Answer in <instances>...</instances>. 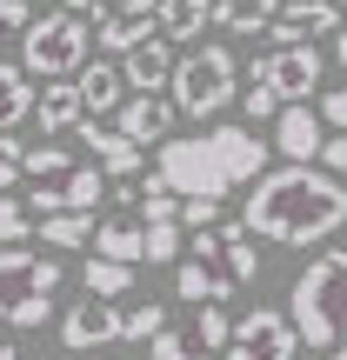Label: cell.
<instances>
[{
	"label": "cell",
	"mask_w": 347,
	"mask_h": 360,
	"mask_svg": "<svg viewBox=\"0 0 347 360\" xmlns=\"http://www.w3.org/2000/svg\"><path fill=\"white\" fill-rule=\"evenodd\" d=\"M241 227L254 247L260 240L267 247H314V240L347 227V187L334 174H314V167H274L247 187Z\"/></svg>",
	"instance_id": "6da1fadb"
},
{
	"label": "cell",
	"mask_w": 347,
	"mask_h": 360,
	"mask_svg": "<svg viewBox=\"0 0 347 360\" xmlns=\"http://www.w3.org/2000/svg\"><path fill=\"white\" fill-rule=\"evenodd\" d=\"M267 174V141H254L247 127H207V134H187V141H160L154 154V187H168L174 200H227L241 180H260Z\"/></svg>",
	"instance_id": "7a4b0ae2"
},
{
	"label": "cell",
	"mask_w": 347,
	"mask_h": 360,
	"mask_svg": "<svg viewBox=\"0 0 347 360\" xmlns=\"http://www.w3.org/2000/svg\"><path fill=\"white\" fill-rule=\"evenodd\" d=\"M287 321H294L301 347H347V247H327L294 274L287 294Z\"/></svg>",
	"instance_id": "3957f363"
},
{
	"label": "cell",
	"mask_w": 347,
	"mask_h": 360,
	"mask_svg": "<svg viewBox=\"0 0 347 360\" xmlns=\"http://www.w3.org/2000/svg\"><path fill=\"white\" fill-rule=\"evenodd\" d=\"M61 260L34 247H0V327H47L61 294Z\"/></svg>",
	"instance_id": "277c9868"
},
{
	"label": "cell",
	"mask_w": 347,
	"mask_h": 360,
	"mask_svg": "<svg viewBox=\"0 0 347 360\" xmlns=\"http://www.w3.org/2000/svg\"><path fill=\"white\" fill-rule=\"evenodd\" d=\"M174 114L180 120H214L220 107L234 101V87H241V60H234L227 47H194V53H180L174 60Z\"/></svg>",
	"instance_id": "5b68a950"
},
{
	"label": "cell",
	"mask_w": 347,
	"mask_h": 360,
	"mask_svg": "<svg viewBox=\"0 0 347 360\" xmlns=\"http://www.w3.org/2000/svg\"><path fill=\"white\" fill-rule=\"evenodd\" d=\"M87 47H94V34H87L80 13H34L27 34H20V74L67 80V74L87 67Z\"/></svg>",
	"instance_id": "8992f818"
},
{
	"label": "cell",
	"mask_w": 347,
	"mask_h": 360,
	"mask_svg": "<svg viewBox=\"0 0 347 360\" xmlns=\"http://www.w3.org/2000/svg\"><path fill=\"white\" fill-rule=\"evenodd\" d=\"M321 74H327L321 47H274L267 60H254V87H267L281 107H301L314 87H321Z\"/></svg>",
	"instance_id": "52a82bcc"
},
{
	"label": "cell",
	"mask_w": 347,
	"mask_h": 360,
	"mask_svg": "<svg viewBox=\"0 0 347 360\" xmlns=\"http://www.w3.org/2000/svg\"><path fill=\"white\" fill-rule=\"evenodd\" d=\"M294 354H301V334H294V321L281 307L241 314L234 334H227V360H294Z\"/></svg>",
	"instance_id": "ba28073f"
},
{
	"label": "cell",
	"mask_w": 347,
	"mask_h": 360,
	"mask_svg": "<svg viewBox=\"0 0 347 360\" xmlns=\"http://www.w3.org/2000/svg\"><path fill=\"white\" fill-rule=\"evenodd\" d=\"M227 334H234V321L220 307H194V321H168V334H154V360H214V354H227Z\"/></svg>",
	"instance_id": "9c48e42d"
},
{
	"label": "cell",
	"mask_w": 347,
	"mask_h": 360,
	"mask_svg": "<svg viewBox=\"0 0 347 360\" xmlns=\"http://www.w3.org/2000/svg\"><path fill=\"white\" fill-rule=\"evenodd\" d=\"M101 187L107 174L101 167H67L61 180H34V193H27V214H94L101 207Z\"/></svg>",
	"instance_id": "30bf717a"
},
{
	"label": "cell",
	"mask_w": 347,
	"mask_h": 360,
	"mask_svg": "<svg viewBox=\"0 0 347 360\" xmlns=\"http://www.w3.org/2000/svg\"><path fill=\"white\" fill-rule=\"evenodd\" d=\"M114 340H127V307H114V300H80V307L61 314V347L94 354V347H114Z\"/></svg>",
	"instance_id": "8fae6325"
},
{
	"label": "cell",
	"mask_w": 347,
	"mask_h": 360,
	"mask_svg": "<svg viewBox=\"0 0 347 360\" xmlns=\"http://www.w3.org/2000/svg\"><path fill=\"white\" fill-rule=\"evenodd\" d=\"M341 7L334 0H281V13L267 20V40L274 47H314L321 34H341Z\"/></svg>",
	"instance_id": "7c38bea8"
},
{
	"label": "cell",
	"mask_w": 347,
	"mask_h": 360,
	"mask_svg": "<svg viewBox=\"0 0 347 360\" xmlns=\"http://www.w3.org/2000/svg\"><path fill=\"white\" fill-rule=\"evenodd\" d=\"M160 34V0H114L101 13V53H134Z\"/></svg>",
	"instance_id": "4fadbf2b"
},
{
	"label": "cell",
	"mask_w": 347,
	"mask_h": 360,
	"mask_svg": "<svg viewBox=\"0 0 347 360\" xmlns=\"http://www.w3.org/2000/svg\"><path fill=\"white\" fill-rule=\"evenodd\" d=\"M174 120H180L174 101H160V94H127L120 114H114V134H120V141H134V147H147V141H160Z\"/></svg>",
	"instance_id": "5bb4252c"
},
{
	"label": "cell",
	"mask_w": 347,
	"mask_h": 360,
	"mask_svg": "<svg viewBox=\"0 0 347 360\" xmlns=\"http://www.w3.org/2000/svg\"><path fill=\"white\" fill-rule=\"evenodd\" d=\"M321 120L308 114V107H281V120H274V147L287 154V167H314L321 160Z\"/></svg>",
	"instance_id": "9a60e30c"
},
{
	"label": "cell",
	"mask_w": 347,
	"mask_h": 360,
	"mask_svg": "<svg viewBox=\"0 0 347 360\" xmlns=\"http://www.w3.org/2000/svg\"><path fill=\"white\" fill-rule=\"evenodd\" d=\"M120 80H127L134 94H160V87L174 80V47H168L160 34H154V40H141L134 53H120Z\"/></svg>",
	"instance_id": "2e32d148"
},
{
	"label": "cell",
	"mask_w": 347,
	"mask_h": 360,
	"mask_svg": "<svg viewBox=\"0 0 347 360\" xmlns=\"http://www.w3.org/2000/svg\"><path fill=\"white\" fill-rule=\"evenodd\" d=\"M80 114L87 120H114L120 114V101H127V80H120V67L114 60H101V67H80Z\"/></svg>",
	"instance_id": "e0dca14e"
},
{
	"label": "cell",
	"mask_w": 347,
	"mask_h": 360,
	"mask_svg": "<svg viewBox=\"0 0 347 360\" xmlns=\"http://www.w3.org/2000/svg\"><path fill=\"white\" fill-rule=\"evenodd\" d=\"M80 141H87V154H94V167H101V174H141V147L120 141L107 120H80Z\"/></svg>",
	"instance_id": "ac0fdd59"
},
{
	"label": "cell",
	"mask_w": 347,
	"mask_h": 360,
	"mask_svg": "<svg viewBox=\"0 0 347 360\" xmlns=\"http://www.w3.org/2000/svg\"><path fill=\"white\" fill-rule=\"evenodd\" d=\"M207 20H214V0H160V40H180V47H194V40L207 34Z\"/></svg>",
	"instance_id": "d6986e66"
},
{
	"label": "cell",
	"mask_w": 347,
	"mask_h": 360,
	"mask_svg": "<svg viewBox=\"0 0 347 360\" xmlns=\"http://www.w3.org/2000/svg\"><path fill=\"white\" fill-rule=\"evenodd\" d=\"M34 114H40V127H47V134L87 120V114H80V87H74V80H47V87L34 94Z\"/></svg>",
	"instance_id": "ffe728a7"
},
{
	"label": "cell",
	"mask_w": 347,
	"mask_h": 360,
	"mask_svg": "<svg viewBox=\"0 0 347 360\" xmlns=\"http://www.w3.org/2000/svg\"><path fill=\"white\" fill-rule=\"evenodd\" d=\"M174 294L187 300V307H220V300L234 294V281H220V274L201 267V260H180L174 267Z\"/></svg>",
	"instance_id": "44dd1931"
},
{
	"label": "cell",
	"mask_w": 347,
	"mask_h": 360,
	"mask_svg": "<svg viewBox=\"0 0 347 360\" xmlns=\"http://www.w3.org/2000/svg\"><path fill=\"white\" fill-rule=\"evenodd\" d=\"M34 114V80L20 74V60H0V134H13Z\"/></svg>",
	"instance_id": "7402d4cb"
},
{
	"label": "cell",
	"mask_w": 347,
	"mask_h": 360,
	"mask_svg": "<svg viewBox=\"0 0 347 360\" xmlns=\"http://www.w3.org/2000/svg\"><path fill=\"white\" fill-rule=\"evenodd\" d=\"M94 254L114 260V267H141V227L134 220H107V227H94Z\"/></svg>",
	"instance_id": "603a6c76"
},
{
	"label": "cell",
	"mask_w": 347,
	"mask_h": 360,
	"mask_svg": "<svg viewBox=\"0 0 347 360\" xmlns=\"http://www.w3.org/2000/svg\"><path fill=\"white\" fill-rule=\"evenodd\" d=\"M274 13H281V0H214V20L227 34H267Z\"/></svg>",
	"instance_id": "cb8c5ba5"
},
{
	"label": "cell",
	"mask_w": 347,
	"mask_h": 360,
	"mask_svg": "<svg viewBox=\"0 0 347 360\" xmlns=\"http://www.w3.org/2000/svg\"><path fill=\"white\" fill-rule=\"evenodd\" d=\"M94 227H101L94 214H47V227H34V233L53 254H74V247H94Z\"/></svg>",
	"instance_id": "d4e9b609"
},
{
	"label": "cell",
	"mask_w": 347,
	"mask_h": 360,
	"mask_svg": "<svg viewBox=\"0 0 347 360\" xmlns=\"http://www.w3.org/2000/svg\"><path fill=\"white\" fill-rule=\"evenodd\" d=\"M80 281H87V300H120V294L134 287V267H114V260L94 254L87 267H80Z\"/></svg>",
	"instance_id": "484cf974"
},
{
	"label": "cell",
	"mask_w": 347,
	"mask_h": 360,
	"mask_svg": "<svg viewBox=\"0 0 347 360\" xmlns=\"http://www.w3.org/2000/svg\"><path fill=\"white\" fill-rule=\"evenodd\" d=\"M141 254L154 267H180V227L174 220H141Z\"/></svg>",
	"instance_id": "4316f807"
},
{
	"label": "cell",
	"mask_w": 347,
	"mask_h": 360,
	"mask_svg": "<svg viewBox=\"0 0 347 360\" xmlns=\"http://www.w3.org/2000/svg\"><path fill=\"white\" fill-rule=\"evenodd\" d=\"M27 233H34V214H27V200L0 193V247H20Z\"/></svg>",
	"instance_id": "83f0119b"
},
{
	"label": "cell",
	"mask_w": 347,
	"mask_h": 360,
	"mask_svg": "<svg viewBox=\"0 0 347 360\" xmlns=\"http://www.w3.org/2000/svg\"><path fill=\"white\" fill-rule=\"evenodd\" d=\"M154 334H168V307H160V300L127 307V340H154Z\"/></svg>",
	"instance_id": "f1b7e54d"
},
{
	"label": "cell",
	"mask_w": 347,
	"mask_h": 360,
	"mask_svg": "<svg viewBox=\"0 0 347 360\" xmlns=\"http://www.w3.org/2000/svg\"><path fill=\"white\" fill-rule=\"evenodd\" d=\"M20 167H27V174H34V180H61L67 167H74V160H67V154H61V147H34V154H27V160H20Z\"/></svg>",
	"instance_id": "f546056e"
},
{
	"label": "cell",
	"mask_w": 347,
	"mask_h": 360,
	"mask_svg": "<svg viewBox=\"0 0 347 360\" xmlns=\"http://www.w3.org/2000/svg\"><path fill=\"white\" fill-rule=\"evenodd\" d=\"M180 227H187V233L220 227V207H214V200H180Z\"/></svg>",
	"instance_id": "4dcf8cb0"
},
{
	"label": "cell",
	"mask_w": 347,
	"mask_h": 360,
	"mask_svg": "<svg viewBox=\"0 0 347 360\" xmlns=\"http://www.w3.org/2000/svg\"><path fill=\"white\" fill-rule=\"evenodd\" d=\"M27 20H34V7H27V0H0V40L27 34Z\"/></svg>",
	"instance_id": "1f68e13d"
},
{
	"label": "cell",
	"mask_w": 347,
	"mask_h": 360,
	"mask_svg": "<svg viewBox=\"0 0 347 360\" xmlns=\"http://www.w3.org/2000/svg\"><path fill=\"white\" fill-rule=\"evenodd\" d=\"M241 114H247V120H281V101H274L267 87H247V101H241Z\"/></svg>",
	"instance_id": "d6a6232c"
},
{
	"label": "cell",
	"mask_w": 347,
	"mask_h": 360,
	"mask_svg": "<svg viewBox=\"0 0 347 360\" xmlns=\"http://www.w3.org/2000/svg\"><path fill=\"white\" fill-rule=\"evenodd\" d=\"M321 174H347V134H327V141H321Z\"/></svg>",
	"instance_id": "836d02e7"
},
{
	"label": "cell",
	"mask_w": 347,
	"mask_h": 360,
	"mask_svg": "<svg viewBox=\"0 0 347 360\" xmlns=\"http://www.w3.org/2000/svg\"><path fill=\"white\" fill-rule=\"evenodd\" d=\"M321 120H334V127L347 134V87H334V94H321Z\"/></svg>",
	"instance_id": "e575fe53"
},
{
	"label": "cell",
	"mask_w": 347,
	"mask_h": 360,
	"mask_svg": "<svg viewBox=\"0 0 347 360\" xmlns=\"http://www.w3.org/2000/svg\"><path fill=\"white\" fill-rule=\"evenodd\" d=\"M0 160H7V167H20V160H27V147H20V134H0Z\"/></svg>",
	"instance_id": "d590c367"
},
{
	"label": "cell",
	"mask_w": 347,
	"mask_h": 360,
	"mask_svg": "<svg viewBox=\"0 0 347 360\" xmlns=\"http://www.w3.org/2000/svg\"><path fill=\"white\" fill-rule=\"evenodd\" d=\"M334 67H347V27L334 34Z\"/></svg>",
	"instance_id": "8d00e7d4"
},
{
	"label": "cell",
	"mask_w": 347,
	"mask_h": 360,
	"mask_svg": "<svg viewBox=\"0 0 347 360\" xmlns=\"http://www.w3.org/2000/svg\"><path fill=\"white\" fill-rule=\"evenodd\" d=\"M61 7H67V13H87V7H94V0H61Z\"/></svg>",
	"instance_id": "74e56055"
},
{
	"label": "cell",
	"mask_w": 347,
	"mask_h": 360,
	"mask_svg": "<svg viewBox=\"0 0 347 360\" xmlns=\"http://www.w3.org/2000/svg\"><path fill=\"white\" fill-rule=\"evenodd\" d=\"M7 180H13V167H7V160H0V193H7Z\"/></svg>",
	"instance_id": "f35d334b"
},
{
	"label": "cell",
	"mask_w": 347,
	"mask_h": 360,
	"mask_svg": "<svg viewBox=\"0 0 347 360\" xmlns=\"http://www.w3.org/2000/svg\"><path fill=\"white\" fill-rule=\"evenodd\" d=\"M0 360H20V354H13V340H0Z\"/></svg>",
	"instance_id": "ab89813d"
},
{
	"label": "cell",
	"mask_w": 347,
	"mask_h": 360,
	"mask_svg": "<svg viewBox=\"0 0 347 360\" xmlns=\"http://www.w3.org/2000/svg\"><path fill=\"white\" fill-rule=\"evenodd\" d=\"M327 360H347V347H334V354H327Z\"/></svg>",
	"instance_id": "60d3db41"
},
{
	"label": "cell",
	"mask_w": 347,
	"mask_h": 360,
	"mask_svg": "<svg viewBox=\"0 0 347 360\" xmlns=\"http://www.w3.org/2000/svg\"><path fill=\"white\" fill-rule=\"evenodd\" d=\"M107 360H127V354H107Z\"/></svg>",
	"instance_id": "b9f144b4"
},
{
	"label": "cell",
	"mask_w": 347,
	"mask_h": 360,
	"mask_svg": "<svg viewBox=\"0 0 347 360\" xmlns=\"http://www.w3.org/2000/svg\"><path fill=\"white\" fill-rule=\"evenodd\" d=\"M27 7H34V0H27Z\"/></svg>",
	"instance_id": "7bdbcfd3"
}]
</instances>
